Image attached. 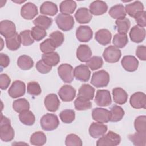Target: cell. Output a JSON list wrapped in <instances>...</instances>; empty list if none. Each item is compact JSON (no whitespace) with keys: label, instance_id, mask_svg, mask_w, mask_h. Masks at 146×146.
Returning a JSON list of instances; mask_svg holds the SVG:
<instances>
[{"label":"cell","instance_id":"13","mask_svg":"<svg viewBox=\"0 0 146 146\" xmlns=\"http://www.w3.org/2000/svg\"><path fill=\"white\" fill-rule=\"evenodd\" d=\"M15 24L11 21L3 20L0 23V33L5 38L12 36L16 33Z\"/></svg>","mask_w":146,"mask_h":146},{"label":"cell","instance_id":"9","mask_svg":"<svg viewBox=\"0 0 146 146\" xmlns=\"http://www.w3.org/2000/svg\"><path fill=\"white\" fill-rule=\"evenodd\" d=\"M26 86L24 82L21 80H15L13 82L9 89L8 94L12 98L21 97L25 94Z\"/></svg>","mask_w":146,"mask_h":146},{"label":"cell","instance_id":"6","mask_svg":"<svg viewBox=\"0 0 146 146\" xmlns=\"http://www.w3.org/2000/svg\"><path fill=\"white\" fill-rule=\"evenodd\" d=\"M121 56V51L114 46L107 47L103 53V57L106 62L113 63L117 62Z\"/></svg>","mask_w":146,"mask_h":146},{"label":"cell","instance_id":"32","mask_svg":"<svg viewBox=\"0 0 146 146\" xmlns=\"http://www.w3.org/2000/svg\"><path fill=\"white\" fill-rule=\"evenodd\" d=\"M76 8V3L74 1L66 0L62 1L59 5V10L62 14L70 15L72 14Z\"/></svg>","mask_w":146,"mask_h":146},{"label":"cell","instance_id":"43","mask_svg":"<svg viewBox=\"0 0 146 146\" xmlns=\"http://www.w3.org/2000/svg\"><path fill=\"white\" fill-rule=\"evenodd\" d=\"M59 117L62 122L66 124H70L75 120V113L72 110H64L60 113Z\"/></svg>","mask_w":146,"mask_h":146},{"label":"cell","instance_id":"31","mask_svg":"<svg viewBox=\"0 0 146 146\" xmlns=\"http://www.w3.org/2000/svg\"><path fill=\"white\" fill-rule=\"evenodd\" d=\"M108 13L112 18L116 19L124 18L127 15L125 7L121 4L116 5L111 7Z\"/></svg>","mask_w":146,"mask_h":146},{"label":"cell","instance_id":"15","mask_svg":"<svg viewBox=\"0 0 146 146\" xmlns=\"http://www.w3.org/2000/svg\"><path fill=\"white\" fill-rule=\"evenodd\" d=\"M58 95L60 99L66 102H71L76 96L75 89L70 85L63 86L58 91Z\"/></svg>","mask_w":146,"mask_h":146},{"label":"cell","instance_id":"49","mask_svg":"<svg viewBox=\"0 0 146 146\" xmlns=\"http://www.w3.org/2000/svg\"><path fill=\"white\" fill-rule=\"evenodd\" d=\"M27 92L32 96H38L42 92L39 84L36 82H30L27 86Z\"/></svg>","mask_w":146,"mask_h":146},{"label":"cell","instance_id":"18","mask_svg":"<svg viewBox=\"0 0 146 146\" xmlns=\"http://www.w3.org/2000/svg\"><path fill=\"white\" fill-rule=\"evenodd\" d=\"M123 68L128 72H133L137 70L139 67L138 60L132 55L124 56L121 61Z\"/></svg>","mask_w":146,"mask_h":146},{"label":"cell","instance_id":"22","mask_svg":"<svg viewBox=\"0 0 146 146\" xmlns=\"http://www.w3.org/2000/svg\"><path fill=\"white\" fill-rule=\"evenodd\" d=\"M108 6L102 1H95L92 2L89 6L90 13L94 15H100L107 12Z\"/></svg>","mask_w":146,"mask_h":146},{"label":"cell","instance_id":"35","mask_svg":"<svg viewBox=\"0 0 146 146\" xmlns=\"http://www.w3.org/2000/svg\"><path fill=\"white\" fill-rule=\"evenodd\" d=\"M17 65L22 70H29L33 67L34 61L30 56L23 55L18 58Z\"/></svg>","mask_w":146,"mask_h":146},{"label":"cell","instance_id":"54","mask_svg":"<svg viewBox=\"0 0 146 146\" xmlns=\"http://www.w3.org/2000/svg\"><path fill=\"white\" fill-rule=\"evenodd\" d=\"M11 82L10 77L5 74H1L0 75V88L1 90H6L8 88Z\"/></svg>","mask_w":146,"mask_h":146},{"label":"cell","instance_id":"53","mask_svg":"<svg viewBox=\"0 0 146 146\" xmlns=\"http://www.w3.org/2000/svg\"><path fill=\"white\" fill-rule=\"evenodd\" d=\"M145 11H143L138 13L135 17V19L137 25L144 27L146 26V20H145Z\"/></svg>","mask_w":146,"mask_h":146},{"label":"cell","instance_id":"52","mask_svg":"<svg viewBox=\"0 0 146 146\" xmlns=\"http://www.w3.org/2000/svg\"><path fill=\"white\" fill-rule=\"evenodd\" d=\"M36 68L40 73L45 74L51 71L52 67L45 63L42 60H40L36 64Z\"/></svg>","mask_w":146,"mask_h":146},{"label":"cell","instance_id":"44","mask_svg":"<svg viewBox=\"0 0 146 146\" xmlns=\"http://www.w3.org/2000/svg\"><path fill=\"white\" fill-rule=\"evenodd\" d=\"M87 66L92 71L100 68L103 64V61L100 56H94L91 58L87 62Z\"/></svg>","mask_w":146,"mask_h":146},{"label":"cell","instance_id":"34","mask_svg":"<svg viewBox=\"0 0 146 146\" xmlns=\"http://www.w3.org/2000/svg\"><path fill=\"white\" fill-rule=\"evenodd\" d=\"M42 60L47 64L52 67L56 66L60 62L59 55L56 52H52L47 54H43Z\"/></svg>","mask_w":146,"mask_h":146},{"label":"cell","instance_id":"28","mask_svg":"<svg viewBox=\"0 0 146 146\" xmlns=\"http://www.w3.org/2000/svg\"><path fill=\"white\" fill-rule=\"evenodd\" d=\"M112 95L114 102L119 104H125L128 99L126 91L120 87H116L112 90Z\"/></svg>","mask_w":146,"mask_h":146},{"label":"cell","instance_id":"46","mask_svg":"<svg viewBox=\"0 0 146 146\" xmlns=\"http://www.w3.org/2000/svg\"><path fill=\"white\" fill-rule=\"evenodd\" d=\"M19 35L21 43L23 46H28L32 44L34 42V39L33 38L31 34V31L29 30H26L21 31L19 34Z\"/></svg>","mask_w":146,"mask_h":146},{"label":"cell","instance_id":"5","mask_svg":"<svg viewBox=\"0 0 146 146\" xmlns=\"http://www.w3.org/2000/svg\"><path fill=\"white\" fill-rule=\"evenodd\" d=\"M55 22L58 27L64 31L71 30L74 26V19L71 15L59 14L55 18Z\"/></svg>","mask_w":146,"mask_h":146},{"label":"cell","instance_id":"37","mask_svg":"<svg viewBox=\"0 0 146 146\" xmlns=\"http://www.w3.org/2000/svg\"><path fill=\"white\" fill-rule=\"evenodd\" d=\"M13 108L15 112L20 113L23 111L29 110L30 104L26 99L20 98L13 102Z\"/></svg>","mask_w":146,"mask_h":146},{"label":"cell","instance_id":"25","mask_svg":"<svg viewBox=\"0 0 146 146\" xmlns=\"http://www.w3.org/2000/svg\"><path fill=\"white\" fill-rule=\"evenodd\" d=\"M126 13L130 17L134 18L138 13L144 11V5L140 1H135L126 5L125 7Z\"/></svg>","mask_w":146,"mask_h":146},{"label":"cell","instance_id":"39","mask_svg":"<svg viewBox=\"0 0 146 146\" xmlns=\"http://www.w3.org/2000/svg\"><path fill=\"white\" fill-rule=\"evenodd\" d=\"M35 26L40 27L45 30L48 29L52 23V19L46 15H39L33 21Z\"/></svg>","mask_w":146,"mask_h":146},{"label":"cell","instance_id":"47","mask_svg":"<svg viewBox=\"0 0 146 146\" xmlns=\"http://www.w3.org/2000/svg\"><path fill=\"white\" fill-rule=\"evenodd\" d=\"M55 48L56 47L50 38L46 39L40 44V50L44 54L54 52Z\"/></svg>","mask_w":146,"mask_h":146},{"label":"cell","instance_id":"11","mask_svg":"<svg viewBox=\"0 0 146 146\" xmlns=\"http://www.w3.org/2000/svg\"><path fill=\"white\" fill-rule=\"evenodd\" d=\"M131 106L135 109L145 108L146 96L144 92H137L131 96L129 99Z\"/></svg>","mask_w":146,"mask_h":146},{"label":"cell","instance_id":"27","mask_svg":"<svg viewBox=\"0 0 146 146\" xmlns=\"http://www.w3.org/2000/svg\"><path fill=\"white\" fill-rule=\"evenodd\" d=\"M95 88L88 84H83L78 90V96L91 100L94 96Z\"/></svg>","mask_w":146,"mask_h":146},{"label":"cell","instance_id":"16","mask_svg":"<svg viewBox=\"0 0 146 146\" xmlns=\"http://www.w3.org/2000/svg\"><path fill=\"white\" fill-rule=\"evenodd\" d=\"M110 111L103 108H95L92 112L93 120L102 123H107L110 121Z\"/></svg>","mask_w":146,"mask_h":146},{"label":"cell","instance_id":"56","mask_svg":"<svg viewBox=\"0 0 146 146\" xmlns=\"http://www.w3.org/2000/svg\"><path fill=\"white\" fill-rule=\"evenodd\" d=\"M0 64L1 67H7L10 64V58L9 56L3 53L0 54Z\"/></svg>","mask_w":146,"mask_h":146},{"label":"cell","instance_id":"29","mask_svg":"<svg viewBox=\"0 0 146 146\" xmlns=\"http://www.w3.org/2000/svg\"><path fill=\"white\" fill-rule=\"evenodd\" d=\"M124 111L123 108L117 105H113L110 111V121L117 122L120 121L124 116Z\"/></svg>","mask_w":146,"mask_h":146},{"label":"cell","instance_id":"3","mask_svg":"<svg viewBox=\"0 0 146 146\" xmlns=\"http://www.w3.org/2000/svg\"><path fill=\"white\" fill-rule=\"evenodd\" d=\"M110 80L109 74L105 70H102L94 72L91 80V83L96 88L106 87Z\"/></svg>","mask_w":146,"mask_h":146},{"label":"cell","instance_id":"19","mask_svg":"<svg viewBox=\"0 0 146 146\" xmlns=\"http://www.w3.org/2000/svg\"><path fill=\"white\" fill-rule=\"evenodd\" d=\"M129 35L131 40L133 42L139 43L144 40L145 37V30L144 27L135 25L131 28Z\"/></svg>","mask_w":146,"mask_h":146},{"label":"cell","instance_id":"17","mask_svg":"<svg viewBox=\"0 0 146 146\" xmlns=\"http://www.w3.org/2000/svg\"><path fill=\"white\" fill-rule=\"evenodd\" d=\"M107 131V126L99 122L92 123L89 127V134L93 138H99L103 136Z\"/></svg>","mask_w":146,"mask_h":146},{"label":"cell","instance_id":"1","mask_svg":"<svg viewBox=\"0 0 146 146\" xmlns=\"http://www.w3.org/2000/svg\"><path fill=\"white\" fill-rule=\"evenodd\" d=\"M14 137V131L10 124V120L1 115L0 124V138L4 142L11 141Z\"/></svg>","mask_w":146,"mask_h":146},{"label":"cell","instance_id":"55","mask_svg":"<svg viewBox=\"0 0 146 146\" xmlns=\"http://www.w3.org/2000/svg\"><path fill=\"white\" fill-rule=\"evenodd\" d=\"M136 55L137 58L143 61L146 60V47L144 45H139L137 47Z\"/></svg>","mask_w":146,"mask_h":146},{"label":"cell","instance_id":"38","mask_svg":"<svg viewBox=\"0 0 146 146\" xmlns=\"http://www.w3.org/2000/svg\"><path fill=\"white\" fill-rule=\"evenodd\" d=\"M19 119L22 123L28 126L33 125L35 121L34 115L29 110L20 113L19 115Z\"/></svg>","mask_w":146,"mask_h":146},{"label":"cell","instance_id":"12","mask_svg":"<svg viewBox=\"0 0 146 146\" xmlns=\"http://www.w3.org/2000/svg\"><path fill=\"white\" fill-rule=\"evenodd\" d=\"M74 75L76 80L83 82H86L90 79L91 71L87 65L80 64L74 68Z\"/></svg>","mask_w":146,"mask_h":146},{"label":"cell","instance_id":"24","mask_svg":"<svg viewBox=\"0 0 146 146\" xmlns=\"http://www.w3.org/2000/svg\"><path fill=\"white\" fill-rule=\"evenodd\" d=\"M90 47L86 44H80L76 50V57L82 62H87L92 56Z\"/></svg>","mask_w":146,"mask_h":146},{"label":"cell","instance_id":"23","mask_svg":"<svg viewBox=\"0 0 146 146\" xmlns=\"http://www.w3.org/2000/svg\"><path fill=\"white\" fill-rule=\"evenodd\" d=\"M95 39L99 44L106 46L110 43L112 39V34L107 29H100L96 32Z\"/></svg>","mask_w":146,"mask_h":146},{"label":"cell","instance_id":"30","mask_svg":"<svg viewBox=\"0 0 146 146\" xmlns=\"http://www.w3.org/2000/svg\"><path fill=\"white\" fill-rule=\"evenodd\" d=\"M129 140L136 146H145L146 144V132H137L128 136Z\"/></svg>","mask_w":146,"mask_h":146},{"label":"cell","instance_id":"2","mask_svg":"<svg viewBox=\"0 0 146 146\" xmlns=\"http://www.w3.org/2000/svg\"><path fill=\"white\" fill-rule=\"evenodd\" d=\"M120 136L110 131L106 135L101 136L96 141L97 146H116L120 143Z\"/></svg>","mask_w":146,"mask_h":146},{"label":"cell","instance_id":"36","mask_svg":"<svg viewBox=\"0 0 146 146\" xmlns=\"http://www.w3.org/2000/svg\"><path fill=\"white\" fill-rule=\"evenodd\" d=\"M47 141L46 135L41 131L35 132L30 137V141L32 145L36 146L43 145Z\"/></svg>","mask_w":146,"mask_h":146},{"label":"cell","instance_id":"51","mask_svg":"<svg viewBox=\"0 0 146 146\" xmlns=\"http://www.w3.org/2000/svg\"><path fill=\"white\" fill-rule=\"evenodd\" d=\"M135 129L137 132H146V116H139L134 122Z\"/></svg>","mask_w":146,"mask_h":146},{"label":"cell","instance_id":"40","mask_svg":"<svg viewBox=\"0 0 146 146\" xmlns=\"http://www.w3.org/2000/svg\"><path fill=\"white\" fill-rule=\"evenodd\" d=\"M116 27L119 33L127 34L131 27V22L126 17L116 19Z\"/></svg>","mask_w":146,"mask_h":146},{"label":"cell","instance_id":"7","mask_svg":"<svg viewBox=\"0 0 146 146\" xmlns=\"http://www.w3.org/2000/svg\"><path fill=\"white\" fill-rule=\"evenodd\" d=\"M58 73L61 79L65 83H70L74 80L73 67L69 64H60L58 68Z\"/></svg>","mask_w":146,"mask_h":146},{"label":"cell","instance_id":"14","mask_svg":"<svg viewBox=\"0 0 146 146\" xmlns=\"http://www.w3.org/2000/svg\"><path fill=\"white\" fill-rule=\"evenodd\" d=\"M92 35V30L88 26H80L76 30V38L80 42H89Z\"/></svg>","mask_w":146,"mask_h":146},{"label":"cell","instance_id":"10","mask_svg":"<svg viewBox=\"0 0 146 146\" xmlns=\"http://www.w3.org/2000/svg\"><path fill=\"white\" fill-rule=\"evenodd\" d=\"M38 14L37 6L31 3L27 2L23 5L21 9V15L22 17L27 20L33 19Z\"/></svg>","mask_w":146,"mask_h":146},{"label":"cell","instance_id":"42","mask_svg":"<svg viewBox=\"0 0 146 146\" xmlns=\"http://www.w3.org/2000/svg\"><path fill=\"white\" fill-rule=\"evenodd\" d=\"M75 108L78 111H84L92 107L91 102L87 99L78 97L74 101Z\"/></svg>","mask_w":146,"mask_h":146},{"label":"cell","instance_id":"50","mask_svg":"<svg viewBox=\"0 0 146 146\" xmlns=\"http://www.w3.org/2000/svg\"><path fill=\"white\" fill-rule=\"evenodd\" d=\"M50 38L53 42L56 48L60 46L64 39L63 34L59 31H55L50 34Z\"/></svg>","mask_w":146,"mask_h":146},{"label":"cell","instance_id":"26","mask_svg":"<svg viewBox=\"0 0 146 146\" xmlns=\"http://www.w3.org/2000/svg\"><path fill=\"white\" fill-rule=\"evenodd\" d=\"M58 11L57 5L52 2L46 1L43 2L40 7V13L46 15L54 16L57 14Z\"/></svg>","mask_w":146,"mask_h":146},{"label":"cell","instance_id":"48","mask_svg":"<svg viewBox=\"0 0 146 146\" xmlns=\"http://www.w3.org/2000/svg\"><path fill=\"white\" fill-rule=\"evenodd\" d=\"M65 144L67 146H82L83 143L81 139L75 134H69L65 140Z\"/></svg>","mask_w":146,"mask_h":146},{"label":"cell","instance_id":"41","mask_svg":"<svg viewBox=\"0 0 146 146\" xmlns=\"http://www.w3.org/2000/svg\"><path fill=\"white\" fill-rule=\"evenodd\" d=\"M128 42V39L127 34L117 33L116 34L113 38L112 43L114 46L118 48L124 47Z\"/></svg>","mask_w":146,"mask_h":146},{"label":"cell","instance_id":"8","mask_svg":"<svg viewBox=\"0 0 146 146\" xmlns=\"http://www.w3.org/2000/svg\"><path fill=\"white\" fill-rule=\"evenodd\" d=\"M95 102L100 107H107L112 103L110 92L107 90H98L95 98Z\"/></svg>","mask_w":146,"mask_h":146},{"label":"cell","instance_id":"20","mask_svg":"<svg viewBox=\"0 0 146 146\" xmlns=\"http://www.w3.org/2000/svg\"><path fill=\"white\" fill-rule=\"evenodd\" d=\"M46 108L50 112H56L60 106V101L58 96L55 94L47 95L44 101Z\"/></svg>","mask_w":146,"mask_h":146},{"label":"cell","instance_id":"21","mask_svg":"<svg viewBox=\"0 0 146 146\" xmlns=\"http://www.w3.org/2000/svg\"><path fill=\"white\" fill-rule=\"evenodd\" d=\"M75 18L78 23L85 24L89 23L91 21L92 14L88 9L86 7H80L75 13Z\"/></svg>","mask_w":146,"mask_h":146},{"label":"cell","instance_id":"33","mask_svg":"<svg viewBox=\"0 0 146 146\" xmlns=\"http://www.w3.org/2000/svg\"><path fill=\"white\" fill-rule=\"evenodd\" d=\"M21 43L20 35L17 33L12 36L6 38V47L11 51L17 50L20 47Z\"/></svg>","mask_w":146,"mask_h":146},{"label":"cell","instance_id":"45","mask_svg":"<svg viewBox=\"0 0 146 146\" xmlns=\"http://www.w3.org/2000/svg\"><path fill=\"white\" fill-rule=\"evenodd\" d=\"M31 34L34 40L38 42L42 40L47 35V32L45 29L35 26L31 29Z\"/></svg>","mask_w":146,"mask_h":146},{"label":"cell","instance_id":"4","mask_svg":"<svg viewBox=\"0 0 146 146\" xmlns=\"http://www.w3.org/2000/svg\"><path fill=\"white\" fill-rule=\"evenodd\" d=\"M40 124L43 130L50 131L58 128L59 124V121L56 115L47 113L42 117L40 120Z\"/></svg>","mask_w":146,"mask_h":146}]
</instances>
